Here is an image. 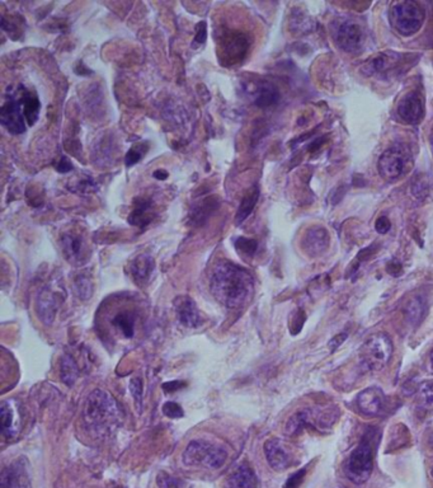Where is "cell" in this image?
Returning a JSON list of instances; mask_svg holds the SVG:
<instances>
[{"label":"cell","instance_id":"cell-7","mask_svg":"<svg viewBox=\"0 0 433 488\" xmlns=\"http://www.w3.org/2000/svg\"><path fill=\"white\" fill-rule=\"evenodd\" d=\"M332 36L335 45L342 51L348 54H356L364 47L366 35L362 24L357 19H341L333 24Z\"/></svg>","mask_w":433,"mask_h":488},{"label":"cell","instance_id":"cell-32","mask_svg":"<svg viewBox=\"0 0 433 488\" xmlns=\"http://www.w3.org/2000/svg\"><path fill=\"white\" fill-rule=\"evenodd\" d=\"M24 19L19 16L11 17L9 19L4 16L1 18V29L8 34L12 40L18 41L22 39L24 34Z\"/></svg>","mask_w":433,"mask_h":488},{"label":"cell","instance_id":"cell-1","mask_svg":"<svg viewBox=\"0 0 433 488\" xmlns=\"http://www.w3.org/2000/svg\"><path fill=\"white\" fill-rule=\"evenodd\" d=\"M211 293L229 309L242 308L255 291V280L245 268L233 262H219L211 273Z\"/></svg>","mask_w":433,"mask_h":488},{"label":"cell","instance_id":"cell-17","mask_svg":"<svg viewBox=\"0 0 433 488\" xmlns=\"http://www.w3.org/2000/svg\"><path fill=\"white\" fill-rule=\"evenodd\" d=\"M265 454L267 462L271 465L272 469L282 472L289 468L291 464V455L281 440L270 439L265 444Z\"/></svg>","mask_w":433,"mask_h":488},{"label":"cell","instance_id":"cell-35","mask_svg":"<svg viewBox=\"0 0 433 488\" xmlns=\"http://www.w3.org/2000/svg\"><path fill=\"white\" fill-rule=\"evenodd\" d=\"M149 149V146L146 143H141V144H138V146H133L130 151H128L126 154V158H125V163L128 167H133L136 163H139L143 158L145 157L146 151Z\"/></svg>","mask_w":433,"mask_h":488},{"label":"cell","instance_id":"cell-23","mask_svg":"<svg viewBox=\"0 0 433 488\" xmlns=\"http://www.w3.org/2000/svg\"><path fill=\"white\" fill-rule=\"evenodd\" d=\"M154 260L149 255H140L136 257L131 265L133 278L138 284L143 285L151 279V273L154 271Z\"/></svg>","mask_w":433,"mask_h":488},{"label":"cell","instance_id":"cell-37","mask_svg":"<svg viewBox=\"0 0 433 488\" xmlns=\"http://www.w3.org/2000/svg\"><path fill=\"white\" fill-rule=\"evenodd\" d=\"M163 413L169 417V419H182L185 416V412L182 410V407L179 406L178 403L175 402H167L163 405Z\"/></svg>","mask_w":433,"mask_h":488},{"label":"cell","instance_id":"cell-4","mask_svg":"<svg viewBox=\"0 0 433 488\" xmlns=\"http://www.w3.org/2000/svg\"><path fill=\"white\" fill-rule=\"evenodd\" d=\"M389 21L399 35L409 37L422 29L424 12L416 1H395L390 6Z\"/></svg>","mask_w":433,"mask_h":488},{"label":"cell","instance_id":"cell-40","mask_svg":"<svg viewBox=\"0 0 433 488\" xmlns=\"http://www.w3.org/2000/svg\"><path fill=\"white\" fill-rule=\"evenodd\" d=\"M306 469H300V471L295 472L292 476H290L289 479L285 483L283 488H300L301 483L305 478Z\"/></svg>","mask_w":433,"mask_h":488},{"label":"cell","instance_id":"cell-2","mask_svg":"<svg viewBox=\"0 0 433 488\" xmlns=\"http://www.w3.org/2000/svg\"><path fill=\"white\" fill-rule=\"evenodd\" d=\"M120 416V406L106 390H94L88 397L84 406V421L88 427L97 431L107 430L118 421Z\"/></svg>","mask_w":433,"mask_h":488},{"label":"cell","instance_id":"cell-41","mask_svg":"<svg viewBox=\"0 0 433 488\" xmlns=\"http://www.w3.org/2000/svg\"><path fill=\"white\" fill-rule=\"evenodd\" d=\"M130 392L133 395V400L140 403L141 397H143V382L140 378H133L130 382Z\"/></svg>","mask_w":433,"mask_h":488},{"label":"cell","instance_id":"cell-18","mask_svg":"<svg viewBox=\"0 0 433 488\" xmlns=\"http://www.w3.org/2000/svg\"><path fill=\"white\" fill-rule=\"evenodd\" d=\"M174 308L177 312L180 325L187 328H196L203 323V318L200 315L196 303L190 297H178L174 300Z\"/></svg>","mask_w":433,"mask_h":488},{"label":"cell","instance_id":"cell-36","mask_svg":"<svg viewBox=\"0 0 433 488\" xmlns=\"http://www.w3.org/2000/svg\"><path fill=\"white\" fill-rule=\"evenodd\" d=\"M234 244H235L238 252H240L242 255H245V256H255V252L258 250V242L255 239L240 237V238L235 239Z\"/></svg>","mask_w":433,"mask_h":488},{"label":"cell","instance_id":"cell-24","mask_svg":"<svg viewBox=\"0 0 433 488\" xmlns=\"http://www.w3.org/2000/svg\"><path fill=\"white\" fill-rule=\"evenodd\" d=\"M426 312H427V305H426L424 299L419 295H416V297L412 298L408 304L405 305V320L408 322V325L418 327L424 318Z\"/></svg>","mask_w":433,"mask_h":488},{"label":"cell","instance_id":"cell-5","mask_svg":"<svg viewBox=\"0 0 433 488\" xmlns=\"http://www.w3.org/2000/svg\"><path fill=\"white\" fill-rule=\"evenodd\" d=\"M374 467V450L369 436H365L350 457L347 458L343 471L347 478L355 484H362L369 479Z\"/></svg>","mask_w":433,"mask_h":488},{"label":"cell","instance_id":"cell-21","mask_svg":"<svg viewBox=\"0 0 433 488\" xmlns=\"http://www.w3.org/2000/svg\"><path fill=\"white\" fill-rule=\"evenodd\" d=\"M226 486L228 488H257L258 481L252 468L249 465L242 464L229 476Z\"/></svg>","mask_w":433,"mask_h":488},{"label":"cell","instance_id":"cell-49","mask_svg":"<svg viewBox=\"0 0 433 488\" xmlns=\"http://www.w3.org/2000/svg\"><path fill=\"white\" fill-rule=\"evenodd\" d=\"M431 366H432V369H433V350H432V352H431Z\"/></svg>","mask_w":433,"mask_h":488},{"label":"cell","instance_id":"cell-13","mask_svg":"<svg viewBox=\"0 0 433 488\" xmlns=\"http://www.w3.org/2000/svg\"><path fill=\"white\" fill-rule=\"evenodd\" d=\"M403 56L397 53H382L370 60L364 70L369 76H390L403 64Z\"/></svg>","mask_w":433,"mask_h":488},{"label":"cell","instance_id":"cell-20","mask_svg":"<svg viewBox=\"0 0 433 488\" xmlns=\"http://www.w3.org/2000/svg\"><path fill=\"white\" fill-rule=\"evenodd\" d=\"M151 203L146 198H136L133 201V210L128 215V221L133 227L145 228L154 220V214L151 211Z\"/></svg>","mask_w":433,"mask_h":488},{"label":"cell","instance_id":"cell-12","mask_svg":"<svg viewBox=\"0 0 433 488\" xmlns=\"http://www.w3.org/2000/svg\"><path fill=\"white\" fill-rule=\"evenodd\" d=\"M400 120L407 123H419L424 117V102L418 92L405 94L397 107Z\"/></svg>","mask_w":433,"mask_h":488},{"label":"cell","instance_id":"cell-8","mask_svg":"<svg viewBox=\"0 0 433 488\" xmlns=\"http://www.w3.org/2000/svg\"><path fill=\"white\" fill-rule=\"evenodd\" d=\"M412 164V154L407 146L395 144L384 151L379 158V173L387 180H397L404 175Z\"/></svg>","mask_w":433,"mask_h":488},{"label":"cell","instance_id":"cell-14","mask_svg":"<svg viewBox=\"0 0 433 488\" xmlns=\"http://www.w3.org/2000/svg\"><path fill=\"white\" fill-rule=\"evenodd\" d=\"M330 238L328 232L323 227H312L305 233L301 240L302 250L307 256H322L330 248Z\"/></svg>","mask_w":433,"mask_h":488},{"label":"cell","instance_id":"cell-30","mask_svg":"<svg viewBox=\"0 0 433 488\" xmlns=\"http://www.w3.org/2000/svg\"><path fill=\"white\" fill-rule=\"evenodd\" d=\"M112 325H115L118 331L126 338H133L135 335V325H136V315L133 312L123 310L116 314L112 320Z\"/></svg>","mask_w":433,"mask_h":488},{"label":"cell","instance_id":"cell-46","mask_svg":"<svg viewBox=\"0 0 433 488\" xmlns=\"http://www.w3.org/2000/svg\"><path fill=\"white\" fill-rule=\"evenodd\" d=\"M347 338V335L346 333H342V335H337L332 341L330 342V346H332V349L335 350L338 347V346H341L342 343H343V341L346 340Z\"/></svg>","mask_w":433,"mask_h":488},{"label":"cell","instance_id":"cell-11","mask_svg":"<svg viewBox=\"0 0 433 488\" xmlns=\"http://www.w3.org/2000/svg\"><path fill=\"white\" fill-rule=\"evenodd\" d=\"M29 468V462L24 457L14 460L1 472L0 488H32Z\"/></svg>","mask_w":433,"mask_h":488},{"label":"cell","instance_id":"cell-10","mask_svg":"<svg viewBox=\"0 0 433 488\" xmlns=\"http://www.w3.org/2000/svg\"><path fill=\"white\" fill-rule=\"evenodd\" d=\"M0 122L13 135L24 134L26 131V116H24L22 98L9 96L4 105L0 108Z\"/></svg>","mask_w":433,"mask_h":488},{"label":"cell","instance_id":"cell-16","mask_svg":"<svg viewBox=\"0 0 433 488\" xmlns=\"http://www.w3.org/2000/svg\"><path fill=\"white\" fill-rule=\"evenodd\" d=\"M60 243H61V250L64 252L65 257L70 263H74L78 266L87 260L86 243H84L83 237L79 234L65 233L60 239Z\"/></svg>","mask_w":433,"mask_h":488},{"label":"cell","instance_id":"cell-39","mask_svg":"<svg viewBox=\"0 0 433 488\" xmlns=\"http://www.w3.org/2000/svg\"><path fill=\"white\" fill-rule=\"evenodd\" d=\"M208 40V24L206 22H200L196 26V36L193 39V44L192 47H198L203 45Z\"/></svg>","mask_w":433,"mask_h":488},{"label":"cell","instance_id":"cell-19","mask_svg":"<svg viewBox=\"0 0 433 488\" xmlns=\"http://www.w3.org/2000/svg\"><path fill=\"white\" fill-rule=\"evenodd\" d=\"M58 300L56 294L50 289H42L36 299V312L41 322L51 325L58 312Z\"/></svg>","mask_w":433,"mask_h":488},{"label":"cell","instance_id":"cell-27","mask_svg":"<svg viewBox=\"0 0 433 488\" xmlns=\"http://www.w3.org/2000/svg\"><path fill=\"white\" fill-rule=\"evenodd\" d=\"M14 411L11 407V402H4L0 408V421H1V434L6 439H14L18 434L17 422L14 417Z\"/></svg>","mask_w":433,"mask_h":488},{"label":"cell","instance_id":"cell-15","mask_svg":"<svg viewBox=\"0 0 433 488\" xmlns=\"http://www.w3.org/2000/svg\"><path fill=\"white\" fill-rule=\"evenodd\" d=\"M385 405V395L380 388L370 387L362 390L357 397V406L361 413L366 416L380 415Z\"/></svg>","mask_w":433,"mask_h":488},{"label":"cell","instance_id":"cell-44","mask_svg":"<svg viewBox=\"0 0 433 488\" xmlns=\"http://www.w3.org/2000/svg\"><path fill=\"white\" fill-rule=\"evenodd\" d=\"M187 383L182 382V380H174V382H168L162 385L163 390L167 393H172V392H177V390H183Z\"/></svg>","mask_w":433,"mask_h":488},{"label":"cell","instance_id":"cell-47","mask_svg":"<svg viewBox=\"0 0 433 488\" xmlns=\"http://www.w3.org/2000/svg\"><path fill=\"white\" fill-rule=\"evenodd\" d=\"M153 176H154V178H156V180H167L168 172L167 171H163V169H158V171H156V172L153 173Z\"/></svg>","mask_w":433,"mask_h":488},{"label":"cell","instance_id":"cell-29","mask_svg":"<svg viewBox=\"0 0 433 488\" xmlns=\"http://www.w3.org/2000/svg\"><path fill=\"white\" fill-rule=\"evenodd\" d=\"M314 424V416L312 411L302 410L297 413H295L292 417H290L286 424V434L289 436L297 435L300 434L302 429Z\"/></svg>","mask_w":433,"mask_h":488},{"label":"cell","instance_id":"cell-34","mask_svg":"<svg viewBox=\"0 0 433 488\" xmlns=\"http://www.w3.org/2000/svg\"><path fill=\"white\" fill-rule=\"evenodd\" d=\"M74 289H76L78 297L83 299V300H87V299L92 297V280L89 279L86 275H81V273L76 278V281H74Z\"/></svg>","mask_w":433,"mask_h":488},{"label":"cell","instance_id":"cell-6","mask_svg":"<svg viewBox=\"0 0 433 488\" xmlns=\"http://www.w3.org/2000/svg\"><path fill=\"white\" fill-rule=\"evenodd\" d=\"M393 355V342L385 333H376L364 343L361 361L370 370H382Z\"/></svg>","mask_w":433,"mask_h":488},{"label":"cell","instance_id":"cell-33","mask_svg":"<svg viewBox=\"0 0 433 488\" xmlns=\"http://www.w3.org/2000/svg\"><path fill=\"white\" fill-rule=\"evenodd\" d=\"M418 406L424 411L433 410V383L426 382L418 390Z\"/></svg>","mask_w":433,"mask_h":488},{"label":"cell","instance_id":"cell-25","mask_svg":"<svg viewBox=\"0 0 433 488\" xmlns=\"http://www.w3.org/2000/svg\"><path fill=\"white\" fill-rule=\"evenodd\" d=\"M218 206H219V203L214 196L203 198L200 203H193L191 214H190L192 223H195L197 225H203Z\"/></svg>","mask_w":433,"mask_h":488},{"label":"cell","instance_id":"cell-9","mask_svg":"<svg viewBox=\"0 0 433 488\" xmlns=\"http://www.w3.org/2000/svg\"><path fill=\"white\" fill-rule=\"evenodd\" d=\"M249 42L242 32L230 31L219 42L220 60L224 65L240 63L248 51Z\"/></svg>","mask_w":433,"mask_h":488},{"label":"cell","instance_id":"cell-3","mask_svg":"<svg viewBox=\"0 0 433 488\" xmlns=\"http://www.w3.org/2000/svg\"><path fill=\"white\" fill-rule=\"evenodd\" d=\"M228 458L224 449L216 447L206 440H193L182 454V462L185 467H205L208 469H219Z\"/></svg>","mask_w":433,"mask_h":488},{"label":"cell","instance_id":"cell-42","mask_svg":"<svg viewBox=\"0 0 433 488\" xmlns=\"http://www.w3.org/2000/svg\"><path fill=\"white\" fill-rule=\"evenodd\" d=\"M412 190H413V195L418 198H423L424 196H427V183H426L424 181H422L421 178H416V180H414V182H413V188H412Z\"/></svg>","mask_w":433,"mask_h":488},{"label":"cell","instance_id":"cell-28","mask_svg":"<svg viewBox=\"0 0 433 488\" xmlns=\"http://www.w3.org/2000/svg\"><path fill=\"white\" fill-rule=\"evenodd\" d=\"M21 98H22V103H24L26 121H27L29 126H34L37 120H39V116H40V99L37 98V96L31 93L29 91L24 89V92L21 93Z\"/></svg>","mask_w":433,"mask_h":488},{"label":"cell","instance_id":"cell-43","mask_svg":"<svg viewBox=\"0 0 433 488\" xmlns=\"http://www.w3.org/2000/svg\"><path fill=\"white\" fill-rule=\"evenodd\" d=\"M392 228V223L387 219V216H382L376 220L375 229L379 234H387Z\"/></svg>","mask_w":433,"mask_h":488},{"label":"cell","instance_id":"cell-22","mask_svg":"<svg viewBox=\"0 0 433 488\" xmlns=\"http://www.w3.org/2000/svg\"><path fill=\"white\" fill-rule=\"evenodd\" d=\"M253 97H255V106H258L260 108H267L277 103L280 99V92L277 88L270 81H260V84L255 86Z\"/></svg>","mask_w":433,"mask_h":488},{"label":"cell","instance_id":"cell-31","mask_svg":"<svg viewBox=\"0 0 433 488\" xmlns=\"http://www.w3.org/2000/svg\"><path fill=\"white\" fill-rule=\"evenodd\" d=\"M60 375H61V380L64 382L66 385H74V383L78 379V375H79V369H78V365H76L74 359L69 356V355H65L61 359V366H60Z\"/></svg>","mask_w":433,"mask_h":488},{"label":"cell","instance_id":"cell-38","mask_svg":"<svg viewBox=\"0 0 433 488\" xmlns=\"http://www.w3.org/2000/svg\"><path fill=\"white\" fill-rule=\"evenodd\" d=\"M156 484L159 488H180L178 481L174 477L169 476L165 472H162L158 474Z\"/></svg>","mask_w":433,"mask_h":488},{"label":"cell","instance_id":"cell-50","mask_svg":"<svg viewBox=\"0 0 433 488\" xmlns=\"http://www.w3.org/2000/svg\"><path fill=\"white\" fill-rule=\"evenodd\" d=\"M431 474H432V478H433V468H432V471H431Z\"/></svg>","mask_w":433,"mask_h":488},{"label":"cell","instance_id":"cell-26","mask_svg":"<svg viewBox=\"0 0 433 488\" xmlns=\"http://www.w3.org/2000/svg\"><path fill=\"white\" fill-rule=\"evenodd\" d=\"M258 198H260V188L257 186L252 187L244 195L240 206L238 209L237 216H235V221H237L238 225H240L242 223L247 220L250 214L253 213L255 205L258 203Z\"/></svg>","mask_w":433,"mask_h":488},{"label":"cell","instance_id":"cell-45","mask_svg":"<svg viewBox=\"0 0 433 488\" xmlns=\"http://www.w3.org/2000/svg\"><path fill=\"white\" fill-rule=\"evenodd\" d=\"M71 169H73V164L70 163L68 158H61L60 162L56 164V171L60 172V173H68Z\"/></svg>","mask_w":433,"mask_h":488},{"label":"cell","instance_id":"cell-48","mask_svg":"<svg viewBox=\"0 0 433 488\" xmlns=\"http://www.w3.org/2000/svg\"><path fill=\"white\" fill-rule=\"evenodd\" d=\"M431 146H432V151H433V128H432V131H431Z\"/></svg>","mask_w":433,"mask_h":488}]
</instances>
